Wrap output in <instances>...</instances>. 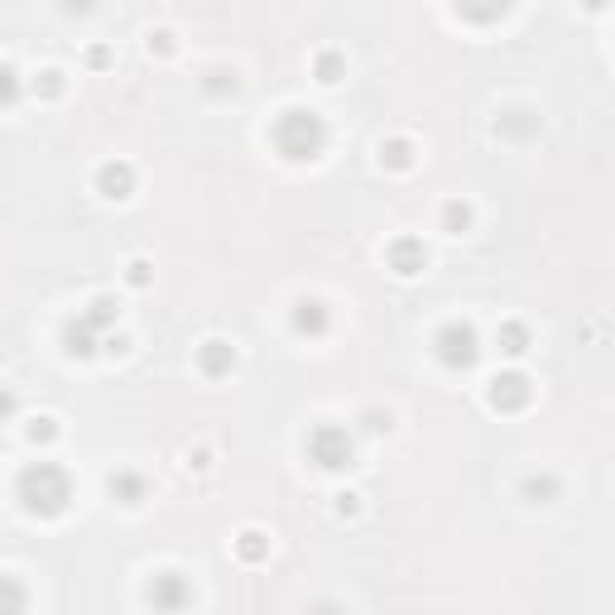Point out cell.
I'll return each instance as SVG.
<instances>
[{
	"label": "cell",
	"mask_w": 615,
	"mask_h": 615,
	"mask_svg": "<svg viewBox=\"0 0 615 615\" xmlns=\"http://www.w3.org/2000/svg\"><path fill=\"white\" fill-rule=\"evenodd\" d=\"M15 500L29 519H63L73 505V476L58 462H29L15 476Z\"/></svg>",
	"instance_id": "6da1fadb"
},
{
	"label": "cell",
	"mask_w": 615,
	"mask_h": 615,
	"mask_svg": "<svg viewBox=\"0 0 615 615\" xmlns=\"http://www.w3.org/2000/svg\"><path fill=\"white\" fill-rule=\"evenodd\" d=\"M274 149L289 159V164H313L322 149H327V121H322L313 106H289L274 116Z\"/></svg>",
	"instance_id": "7a4b0ae2"
},
{
	"label": "cell",
	"mask_w": 615,
	"mask_h": 615,
	"mask_svg": "<svg viewBox=\"0 0 615 615\" xmlns=\"http://www.w3.org/2000/svg\"><path fill=\"white\" fill-rule=\"evenodd\" d=\"M481 332L471 327V322L452 318L443 322L438 332H433V356H438V366L452 370V375H462V370H476V361H481Z\"/></svg>",
	"instance_id": "3957f363"
},
{
	"label": "cell",
	"mask_w": 615,
	"mask_h": 615,
	"mask_svg": "<svg viewBox=\"0 0 615 615\" xmlns=\"http://www.w3.org/2000/svg\"><path fill=\"white\" fill-rule=\"evenodd\" d=\"M351 457H356V443H351V433L342 423H318L308 433V462L318 471H346Z\"/></svg>",
	"instance_id": "277c9868"
},
{
	"label": "cell",
	"mask_w": 615,
	"mask_h": 615,
	"mask_svg": "<svg viewBox=\"0 0 615 615\" xmlns=\"http://www.w3.org/2000/svg\"><path fill=\"white\" fill-rule=\"evenodd\" d=\"M486 404H491L495 414H524L534 404V380L524 370H500V375H491V385H486Z\"/></svg>",
	"instance_id": "5b68a950"
},
{
	"label": "cell",
	"mask_w": 615,
	"mask_h": 615,
	"mask_svg": "<svg viewBox=\"0 0 615 615\" xmlns=\"http://www.w3.org/2000/svg\"><path fill=\"white\" fill-rule=\"evenodd\" d=\"M145 596L154 611H188V606H193V582L169 567V572H154V577H149Z\"/></svg>",
	"instance_id": "8992f818"
},
{
	"label": "cell",
	"mask_w": 615,
	"mask_h": 615,
	"mask_svg": "<svg viewBox=\"0 0 615 615\" xmlns=\"http://www.w3.org/2000/svg\"><path fill=\"white\" fill-rule=\"evenodd\" d=\"M385 265H390L399 279H419L428 270V246H423L419 236H394L390 246H385Z\"/></svg>",
	"instance_id": "52a82bcc"
},
{
	"label": "cell",
	"mask_w": 615,
	"mask_h": 615,
	"mask_svg": "<svg viewBox=\"0 0 615 615\" xmlns=\"http://www.w3.org/2000/svg\"><path fill=\"white\" fill-rule=\"evenodd\" d=\"M92 188H97L106 202H125V197L135 193V164H125V159H106V164H97Z\"/></svg>",
	"instance_id": "ba28073f"
},
{
	"label": "cell",
	"mask_w": 615,
	"mask_h": 615,
	"mask_svg": "<svg viewBox=\"0 0 615 615\" xmlns=\"http://www.w3.org/2000/svg\"><path fill=\"white\" fill-rule=\"evenodd\" d=\"M106 491H111V500L116 505H125V510H140L149 500V476L140 467H116L111 476H106Z\"/></svg>",
	"instance_id": "9c48e42d"
},
{
	"label": "cell",
	"mask_w": 615,
	"mask_h": 615,
	"mask_svg": "<svg viewBox=\"0 0 615 615\" xmlns=\"http://www.w3.org/2000/svg\"><path fill=\"white\" fill-rule=\"evenodd\" d=\"M289 322H294V332H298V337L318 342V337H327V332H332V308H327L322 298H308V294H303V298L294 303Z\"/></svg>",
	"instance_id": "30bf717a"
},
{
	"label": "cell",
	"mask_w": 615,
	"mask_h": 615,
	"mask_svg": "<svg viewBox=\"0 0 615 615\" xmlns=\"http://www.w3.org/2000/svg\"><path fill=\"white\" fill-rule=\"evenodd\" d=\"M101 342H106V332H97V327L82 318V313L63 322V351H68L73 361H92V356L101 351Z\"/></svg>",
	"instance_id": "8fae6325"
},
{
	"label": "cell",
	"mask_w": 615,
	"mask_h": 615,
	"mask_svg": "<svg viewBox=\"0 0 615 615\" xmlns=\"http://www.w3.org/2000/svg\"><path fill=\"white\" fill-rule=\"evenodd\" d=\"M197 370L207 380H226L236 370V346L226 342V337H207V342L197 346Z\"/></svg>",
	"instance_id": "7c38bea8"
},
{
	"label": "cell",
	"mask_w": 615,
	"mask_h": 615,
	"mask_svg": "<svg viewBox=\"0 0 615 615\" xmlns=\"http://www.w3.org/2000/svg\"><path fill=\"white\" fill-rule=\"evenodd\" d=\"M452 10H457V20H467V25L491 29L515 10V0H452Z\"/></svg>",
	"instance_id": "4fadbf2b"
},
{
	"label": "cell",
	"mask_w": 615,
	"mask_h": 615,
	"mask_svg": "<svg viewBox=\"0 0 615 615\" xmlns=\"http://www.w3.org/2000/svg\"><path fill=\"white\" fill-rule=\"evenodd\" d=\"M414 164H419V145H414V140H404V135H390V140L380 145V169L409 173Z\"/></svg>",
	"instance_id": "5bb4252c"
},
{
	"label": "cell",
	"mask_w": 615,
	"mask_h": 615,
	"mask_svg": "<svg viewBox=\"0 0 615 615\" xmlns=\"http://www.w3.org/2000/svg\"><path fill=\"white\" fill-rule=\"evenodd\" d=\"M495 135H505V140H529V135H539V116L524 111V106H510V111H500Z\"/></svg>",
	"instance_id": "9a60e30c"
},
{
	"label": "cell",
	"mask_w": 615,
	"mask_h": 615,
	"mask_svg": "<svg viewBox=\"0 0 615 615\" xmlns=\"http://www.w3.org/2000/svg\"><path fill=\"white\" fill-rule=\"evenodd\" d=\"M495 346H500V356H529V346H534V332L524 327V322H500V332H495Z\"/></svg>",
	"instance_id": "2e32d148"
},
{
	"label": "cell",
	"mask_w": 615,
	"mask_h": 615,
	"mask_svg": "<svg viewBox=\"0 0 615 615\" xmlns=\"http://www.w3.org/2000/svg\"><path fill=\"white\" fill-rule=\"evenodd\" d=\"M231 548H236V558H241L246 567H260L265 558H270V534H265V529H241Z\"/></svg>",
	"instance_id": "e0dca14e"
},
{
	"label": "cell",
	"mask_w": 615,
	"mask_h": 615,
	"mask_svg": "<svg viewBox=\"0 0 615 615\" xmlns=\"http://www.w3.org/2000/svg\"><path fill=\"white\" fill-rule=\"evenodd\" d=\"M519 495H524L529 505H553V500L563 495V481L548 476V471H539V476H524V481H519Z\"/></svg>",
	"instance_id": "ac0fdd59"
},
{
	"label": "cell",
	"mask_w": 615,
	"mask_h": 615,
	"mask_svg": "<svg viewBox=\"0 0 615 615\" xmlns=\"http://www.w3.org/2000/svg\"><path fill=\"white\" fill-rule=\"evenodd\" d=\"M82 318L92 322L97 332H111V327L121 322V298H116V294H97L87 308H82Z\"/></svg>",
	"instance_id": "d6986e66"
},
{
	"label": "cell",
	"mask_w": 615,
	"mask_h": 615,
	"mask_svg": "<svg viewBox=\"0 0 615 615\" xmlns=\"http://www.w3.org/2000/svg\"><path fill=\"white\" fill-rule=\"evenodd\" d=\"M313 77H318L322 87H337L346 77V53L342 49H318L313 53Z\"/></svg>",
	"instance_id": "ffe728a7"
},
{
	"label": "cell",
	"mask_w": 615,
	"mask_h": 615,
	"mask_svg": "<svg viewBox=\"0 0 615 615\" xmlns=\"http://www.w3.org/2000/svg\"><path fill=\"white\" fill-rule=\"evenodd\" d=\"M29 606V587L15 572H0V615H20Z\"/></svg>",
	"instance_id": "44dd1931"
},
{
	"label": "cell",
	"mask_w": 615,
	"mask_h": 615,
	"mask_svg": "<svg viewBox=\"0 0 615 615\" xmlns=\"http://www.w3.org/2000/svg\"><path fill=\"white\" fill-rule=\"evenodd\" d=\"M443 231L447 236H467L471 222H476V212H471V202H462V197H452V202H443Z\"/></svg>",
	"instance_id": "7402d4cb"
},
{
	"label": "cell",
	"mask_w": 615,
	"mask_h": 615,
	"mask_svg": "<svg viewBox=\"0 0 615 615\" xmlns=\"http://www.w3.org/2000/svg\"><path fill=\"white\" fill-rule=\"evenodd\" d=\"M25 438L34 447H53L63 438V423H58V414H34V419L25 423Z\"/></svg>",
	"instance_id": "603a6c76"
},
{
	"label": "cell",
	"mask_w": 615,
	"mask_h": 615,
	"mask_svg": "<svg viewBox=\"0 0 615 615\" xmlns=\"http://www.w3.org/2000/svg\"><path fill=\"white\" fill-rule=\"evenodd\" d=\"M29 92H34L39 101H58L63 92H68V73H63V68H44V73L29 82Z\"/></svg>",
	"instance_id": "cb8c5ba5"
},
{
	"label": "cell",
	"mask_w": 615,
	"mask_h": 615,
	"mask_svg": "<svg viewBox=\"0 0 615 615\" xmlns=\"http://www.w3.org/2000/svg\"><path fill=\"white\" fill-rule=\"evenodd\" d=\"M241 87V73L236 68H207V77H202V92L207 97H231Z\"/></svg>",
	"instance_id": "d4e9b609"
},
{
	"label": "cell",
	"mask_w": 615,
	"mask_h": 615,
	"mask_svg": "<svg viewBox=\"0 0 615 615\" xmlns=\"http://www.w3.org/2000/svg\"><path fill=\"white\" fill-rule=\"evenodd\" d=\"M20 97H25V77H20V68H15V63H0V106L10 111V106H20Z\"/></svg>",
	"instance_id": "484cf974"
},
{
	"label": "cell",
	"mask_w": 615,
	"mask_h": 615,
	"mask_svg": "<svg viewBox=\"0 0 615 615\" xmlns=\"http://www.w3.org/2000/svg\"><path fill=\"white\" fill-rule=\"evenodd\" d=\"M173 49H178L173 29H149V53H154V58H173Z\"/></svg>",
	"instance_id": "4316f807"
},
{
	"label": "cell",
	"mask_w": 615,
	"mask_h": 615,
	"mask_svg": "<svg viewBox=\"0 0 615 615\" xmlns=\"http://www.w3.org/2000/svg\"><path fill=\"white\" fill-rule=\"evenodd\" d=\"M125 279H130L135 289H149V279H154V265H149V260H130V265H125Z\"/></svg>",
	"instance_id": "83f0119b"
},
{
	"label": "cell",
	"mask_w": 615,
	"mask_h": 615,
	"mask_svg": "<svg viewBox=\"0 0 615 615\" xmlns=\"http://www.w3.org/2000/svg\"><path fill=\"white\" fill-rule=\"evenodd\" d=\"M356 515H361V495L342 491V495H337V519H356Z\"/></svg>",
	"instance_id": "f1b7e54d"
},
{
	"label": "cell",
	"mask_w": 615,
	"mask_h": 615,
	"mask_svg": "<svg viewBox=\"0 0 615 615\" xmlns=\"http://www.w3.org/2000/svg\"><path fill=\"white\" fill-rule=\"evenodd\" d=\"M87 68H111V49H106V44H92V49H87Z\"/></svg>",
	"instance_id": "f546056e"
},
{
	"label": "cell",
	"mask_w": 615,
	"mask_h": 615,
	"mask_svg": "<svg viewBox=\"0 0 615 615\" xmlns=\"http://www.w3.org/2000/svg\"><path fill=\"white\" fill-rule=\"evenodd\" d=\"M361 419H366L370 433H390V414H380V409H366Z\"/></svg>",
	"instance_id": "4dcf8cb0"
},
{
	"label": "cell",
	"mask_w": 615,
	"mask_h": 615,
	"mask_svg": "<svg viewBox=\"0 0 615 615\" xmlns=\"http://www.w3.org/2000/svg\"><path fill=\"white\" fill-rule=\"evenodd\" d=\"M15 409H20V399H15V390H10V385H0V423L10 419Z\"/></svg>",
	"instance_id": "1f68e13d"
},
{
	"label": "cell",
	"mask_w": 615,
	"mask_h": 615,
	"mask_svg": "<svg viewBox=\"0 0 615 615\" xmlns=\"http://www.w3.org/2000/svg\"><path fill=\"white\" fill-rule=\"evenodd\" d=\"M188 467H193V471L212 467V447H193V452H188Z\"/></svg>",
	"instance_id": "d6a6232c"
},
{
	"label": "cell",
	"mask_w": 615,
	"mask_h": 615,
	"mask_svg": "<svg viewBox=\"0 0 615 615\" xmlns=\"http://www.w3.org/2000/svg\"><path fill=\"white\" fill-rule=\"evenodd\" d=\"M92 10V0H63V15H87Z\"/></svg>",
	"instance_id": "836d02e7"
},
{
	"label": "cell",
	"mask_w": 615,
	"mask_h": 615,
	"mask_svg": "<svg viewBox=\"0 0 615 615\" xmlns=\"http://www.w3.org/2000/svg\"><path fill=\"white\" fill-rule=\"evenodd\" d=\"M582 5H587V10H606V0H582Z\"/></svg>",
	"instance_id": "e575fe53"
}]
</instances>
